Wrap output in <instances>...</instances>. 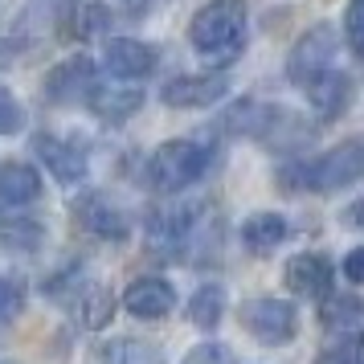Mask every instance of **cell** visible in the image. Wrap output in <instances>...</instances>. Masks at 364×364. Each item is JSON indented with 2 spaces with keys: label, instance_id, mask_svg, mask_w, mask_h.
<instances>
[{
  "label": "cell",
  "instance_id": "obj_1",
  "mask_svg": "<svg viewBox=\"0 0 364 364\" xmlns=\"http://www.w3.org/2000/svg\"><path fill=\"white\" fill-rule=\"evenodd\" d=\"M364 181V144L344 139L315 160H291L279 172V184L287 193H340Z\"/></svg>",
  "mask_w": 364,
  "mask_h": 364
},
{
  "label": "cell",
  "instance_id": "obj_2",
  "mask_svg": "<svg viewBox=\"0 0 364 364\" xmlns=\"http://www.w3.org/2000/svg\"><path fill=\"white\" fill-rule=\"evenodd\" d=\"M188 41L200 58L225 66L246 46V0H209L188 21Z\"/></svg>",
  "mask_w": 364,
  "mask_h": 364
},
{
  "label": "cell",
  "instance_id": "obj_3",
  "mask_svg": "<svg viewBox=\"0 0 364 364\" xmlns=\"http://www.w3.org/2000/svg\"><path fill=\"white\" fill-rule=\"evenodd\" d=\"M209 160H213V151L197 139H168L148 160V184L164 197H176L209 172Z\"/></svg>",
  "mask_w": 364,
  "mask_h": 364
},
{
  "label": "cell",
  "instance_id": "obj_4",
  "mask_svg": "<svg viewBox=\"0 0 364 364\" xmlns=\"http://www.w3.org/2000/svg\"><path fill=\"white\" fill-rule=\"evenodd\" d=\"M197 225H200V205H164L148 217V230H144L148 250L156 258H176V254L188 250Z\"/></svg>",
  "mask_w": 364,
  "mask_h": 364
},
{
  "label": "cell",
  "instance_id": "obj_5",
  "mask_svg": "<svg viewBox=\"0 0 364 364\" xmlns=\"http://www.w3.org/2000/svg\"><path fill=\"white\" fill-rule=\"evenodd\" d=\"M242 328L266 348H282L299 336V311L287 299H250L242 303Z\"/></svg>",
  "mask_w": 364,
  "mask_h": 364
},
{
  "label": "cell",
  "instance_id": "obj_6",
  "mask_svg": "<svg viewBox=\"0 0 364 364\" xmlns=\"http://www.w3.org/2000/svg\"><path fill=\"white\" fill-rule=\"evenodd\" d=\"M336 50H340V33L336 25H311L307 33L295 41V50L287 53V78L299 86H307L311 78H319L323 70H331L336 62Z\"/></svg>",
  "mask_w": 364,
  "mask_h": 364
},
{
  "label": "cell",
  "instance_id": "obj_7",
  "mask_svg": "<svg viewBox=\"0 0 364 364\" xmlns=\"http://www.w3.org/2000/svg\"><path fill=\"white\" fill-rule=\"evenodd\" d=\"M225 95H230V78H225V74H181V78L164 82V90H160V99H164L168 107H176V111L213 107V102L225 99Z\"/></svg>",
  "mask_w": 364,
  "mask_h": 364
},
{
  "label": "cell",
  "instance_id": "obj_8",
  "mask_svg": "<svg viewBox=\"0 0 364 364\" xmlns=\"http://www.w3.org/2000/svg\"><path fill=\"white\" fill-rule=\"evenodd\" d=\"M99 82V66L90 62V58H66V62H58V66L46 74V99L53 107H62V102H78L86 99L90 90Z\"/></svg>",
  "mask_w": 364,
  "mask_h": 364
},
{
  "label": "cell",
  "instance_id": "obj_9",
  "mask_svg": "<svg viewBox=\"0 0 364 364\" xmlns=\"http://www.w3.org/2000/svg\"><path fill=\"white\" fill-rule=\"evenodd\" d=\"M102 66L111 70V78H119V82H139L156 70V50L148 41H135V37H111L107 53H102Z\"/></svg>",
  "mask_w": 364,
  "mask_h": 364
},
{
  "label": "cell",
  "instance_id": "obj_10",
  "mask_svg": "<svg viewBox=\"0 0 364 364\" xmlns=\"http://www.w3.org/2000/svg\"><path fill=\"white\" fill-rule=\"evenodd\" d=\"M74 221H78L86 233L102 237V242H119V237H127V217L119 213L107 197H99V193H86V197L74 200Z\"/></svg>",
  "mask_w": 364,
  "mask_h": 364
},
{
  "label": "cell",
  "instance_id": "obj_11",
  "mask_svg": "<svg viewBox=\"0 0 364 364\" xmlns=\"http://www.w3.org/2000/svg\"><path fill=\"white\" fill-rule=\"evenodd\" d=\"M123 307L135 315V319H164L172 307H176V291L168 279H156V274H144L127 287L123 295Z\"/></svg>",
  "mask_w": 364,
  "mask_h": 364
},
{
  "label": "cell",
  "instance_id": "obj_12",
  "mask_svg": "<svg viewBox=\"0 0 364 364\" xmlns=\"http://www.w3.org/2000/svg\"><path fill=\"white\" fill-rule=\"evenodd\" d=\"M303 90H307V102L315 107L319 119H340L348 107H352V78L340 74V70H323V74L311 78Z\"/></svg>",
  "mask_w": 364,
  "mask_h": 364
},
{
  "label": "cell",
  "instance_id": "obj_13",
  "mask_svg": "<svg viewBox=\"0 0 364 364\" xmlns=\"http://www.w3.org/2000/svg\"><path fill=\"white\" fill-rule=\"evenodd\" d=\"M331 262L323 254H299L287 262V287L303 299H323L331 291Z\"/></svg>",
  "mask_w": 364,
  "mask_h": 364
},
{
  "label": "cell",
  "instance_id": "obj_14",
  "mask_svg": "<svg viewBox=\"0 0 364 364\" xmlns=\"http://www.w3.org/2000/svg\"><path fill=\"white\" fill-rule=\"evenodd\" d=\"M33 200H41V172H37L33 164H25V160L0 164V205L25 209V205H33Z\"/></svg>",
  "mask_w": 364,
  "mask_h": 364
},
{
  "label": "cell",
  "instance_id": "obj_15",
  "mask_svg": "<svg viewBox=\"0 0 364 364\" xmlns=\"http://www.w3.org/2000/svg\"><path fill=\"white\" fill-rule=\"evenodd\" d=\"M319 319H323V328L336 331V336H356V331L364 328L360 295H352V291H328L323 303H319Z\"/></svg>",
  "mask_w": 364,
  "mask_h": 364
},
{
  "label": "cell",
  "instance_id": "obj_16",
  "mask_svg": "<svg viewBox=\"0 0 364 364\" xmlns=\"http://www.w3.org/2000/svg\"><path fill=\"white\" fill-rule=\"evenodd\" d=\"M86 102H90V111L99 119H107V123H123V119H132L139 107H144V95L135 90L132 82L127 86H102L95 82V90L86 95Z\"/></svg>",
  "mask_w": 364,
  "mask_h": 364
},
{
  "label": "cell",
  "instance_id": "obj_17",
  "mask_svg": "<svg viewBox=\"0 0 364 364\" xmlns=\"http://www.w3.org/2000/svg\"><path fill=\"white\" fill-rule=\"evenodd\" d=\"M37 156H41V164L50 168L53 176L62 184H78L86 176V160L82 151L74 148V144H66V139H53V135H41L37 139Z\"/></svg>",
  "mask_w": 364,
  "mask_h": 364
},
{
  "label": "cell",
  "instance_id": "obj_18",
  "mask_svg": "<svg viewBox=\"0 0 364 364\" xmlns=\"http://www.w3.org/2000/svg\"><path fill=\"white\" fill-rule=\"evenodd\" d=\"M287 221L279 213H254L242 221V246L254 254V258H262V254H274V250L287 242Z\"/></svg>",
  "mask_w": 364,
  "mask_h": 364
},
{
  "label": "cell",
  "instance_id": "obj_19",
  "mask_svg": "<svg viewBox=\"0 0 364 364\" xmlns=\"http://www.w3.org/2000/svg\"><path fill=\"white\" fill-rule=\"evenodd\" d=\"M66 25L78 41H95V37H102L111 29V9L102 0H70Z\"/></svg>",
  "mask_w": 364,
  "mask_h": 364
},
{
  "label": "cell",
  "instance_id": "obj_20",
  "mask_svg": "<svg viewBox=\"0 0 364 364\" xmlns=\"http://www.w3.org/2000/svg\"><path fill=\"white\" fill-rule=\"evenodd\" d=\"M102 364H164V352L151 344V340L123 336V340L102 348Z\"/></svg>",
  "mask_w": 364,
  "mask_h": 364
},
{
  "label": "cell",
  "instance_id": "obj_21",
  "mask_svg": "<svg viewBox=\"0 0 364 364\" xmlns=\"http://www.w3.org/2000/svg\"><path fill=\"white\" fill-rule=\"evenodd\" d=\"M221 315H225V291L217 282H205L197 295H193V303H188V319H193V328L213 331L221 323Z\"/></svg>",
  "mask_w": 364,
  "mask_h": 364
},
{
  "label": "cell",
  "instance_id": "obj_22",
  "mask_svg": "<svg viewBox=\"0 0 364 364\" xmlns=\"http://www.w3.org/2000/svg\"><path fill=\"white\" fill-rule=\"evenodd\" d=\"M111 307H115V303H111V295H107L102 287H86L82 303H78V323L90 328V331L107 328V323H111Z\"/></svg>",
  "mask_w": 364,
  "mask_h": 364
},
{
  "label": "cell",
  "instance_id": "obj_23",
  "mask_svg": "<svg viewBox=\"0 0 364 364\" xmlns=\"http://www.w3.org/2000/svg\"><path fill=\"white\" fill-rule=\"evenodd\" d=\"M21 311H25V282L0 274V328H9Z\"/></svg>",
  "mask_w": 364,
  "mask_h": 364
},
{
  "label": "cell",
  "instance_id": "obj_24",
  "mask_svg": "<svg viewBox=\"0 0 364 364\" xmlns=\"http://www.w3.org/2000/svg\"><path fill=\"white\" fill-rule=\"evenodd\" d=\"M0 237L9 246L33 250V246H41V225L37 221H0Z\"/></svg>",
  "mask_w": 364,
  "mask_h": 364
},
{
  "label": "cell",
  "instance_id": "obj_25",
  "mask_svg": "<svg viewBox=\"0 0 364 364\" xmlns=\"http://www.w3.org/2000/svg\"><path fill=\"white\" fill-rule=\"evenodd\" d=\"M21 123H25L21 102L13 99V90H9V86H0V135H17Z\"/></svg>",
  "mask_w": 364,
  "mask_h": 364
},
{
  "label": "cell",
  "instance_id": "obj_26",
  "mask_svg": "<svg viewBox=\"0 0 364 364\" xmlns=\"http://www.w3.org/2000/svg\"><path fill=\"white\" fill-rule=\"evenodd\" d=\"M184 364H242V360H237L225 344H200L184 356Z\"/></svg>",
  "mask_w": 364,
  "mask_h": 364
},
{
  "label": "cell",
  "instance_id": "obj_27",
  "mask_svg": "<svg viewBox=\"0 0 364 364\" xmlns=\"http://www.w3.org/2000/svg\"><path fill=\"white\" fill-rule=\"evenodd\" d=\"M344 37H348V46H352V53L364 62V9H352V13H348Z\"/></svg>",
  "mask_w": 364,
  "mask_h": 364
},
{
  "label": "cell",
  "instance_id": "obj_28",
  "mask_svg": "<svg viewBox=\"0 0 364 364\" xmlns=\"http://www.w3.org/2000/svg\"><path fill=\"white\" fill-rule=\"evenodd\" d=\"M344 279L356 282V287H364V246H356V250L344 258Z\"/></svg>",
  "mask_w": 364,
  "mask_h": 364
},
{
  "label": "cell",
  "instance_id": "obj_29",
  "mask_svg": "<svg viewBox=\"0 0 364 364\" xmlns=\"http://www.w3.org/2000/svg\"><path fill=\"white\" fill-rule=\"evenodd\" d=\"M344 225L348 230H364V197L352 200V205L344 209Z\"/></svg>",
  "mask_w": 364,
  "mask_h": 364
},
{
  "label": "cell",
  "instance_id": "obj_30",
  "mask_svg": "<svg viewBox=\"0 0 364 364\" xmlns=\"http://www.w3.org/2000/svg\"><path fill=\"white\" fill-rule=\"evenodd\" d=\"M356 9H364V0H356Z\"/></svg>",
  "mask_w": 364,
  "mask_h": 364
},
{
  "label": "cell",
  "instance_id": "obj_31",
  "mask_svg": "<svg viewBox=\"0 0 364 364\" xmlns=\"http://www.w3.org/2000/svg\"><path fill=\"white\" fill-rule=\"evenodd\" d=\"M0 364H9V360H0Z\"/></svg>",
  "mask_w": 364,
  "mask_h": 364
},
{
  "label": "cell",
  "instance_id": "obj_32",
  "mask_svg": "<svg viewBox=\"0 0 364 364\" xmlns=\"http://www.w3.org/2000/svg\"><path fill=\"white\" fill-rule=\"evenodd\" d=\"M356 364H364V360H356Z\"/></svg>",
  "mask_w": 364,
  "mask_h": 364
}]
</instances>
